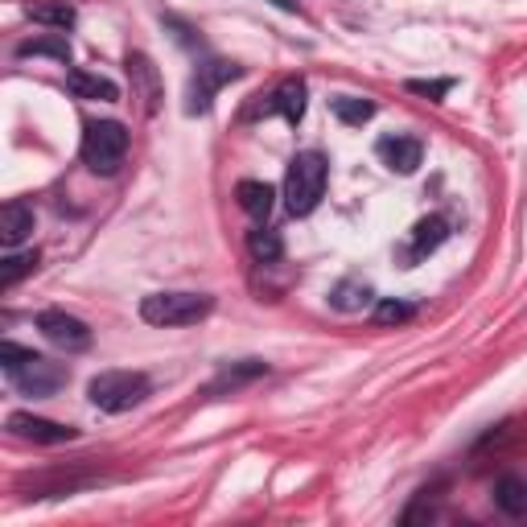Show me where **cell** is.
Listing matches in <instances>:
<instances>
[{
    "label": "cell",
    "mask_w": 527,
    "mask_h": 527,
    "mask_svg": "<svg viewBox=\"0 0 527 527\" xmlns=\"http://www.w3.org/2000/svg\"><path fill=\"white\" fill-rule=\"evenodd\" d=\"M0 367H5L13 388L25 392V396H33V400L54 396L66 383V367L62 363H50V359L33 355V350H25L17 342H0Z\"/></svg>",
    "instance_id": "cell-1"
},
{
    "label": "cell",
    "mask_w": 527,
    "mask_h": 527,
    "mask_svg": "<svg viewBox=\"0 0 527 527\" xmlns=\"http://www.w3.org/2000/svg\"><path fill=\"white\" fill-rule=\"evenodd\" d=\"M326 178H330V165L322 153H297L289 161V173H285V206H289V215H313L326 194Z\"/></svg>",
    "instance_id": "cell-2"
},
{
    "label": "cell",
    "mask_w": 527,
    "mask_h": 527,
    "mask_svg": "<svg viewBox=\"0 0 527 527\" xmlns=\"http://www.w3.org/2000/svg\"><path fill=\"white\" fill-rule=\"evenodd\" d=\"M79 157L91 173H103L112 178L120 173L124 157H128V128L120 120H91L83 128V145H79Z\"/></svg>",
    "instance_id": "cell-3"
},
{
    "label": "cell",
    "mask_w": 527,
    "mask_h": 527,
    "mask_svg": "<svg viewBox=\"0 0 527 527\" xmlns=\"http://www.w3.org/2000/svg\"><path fill=\"white\" fill-rule=\"evenodd\" d=\"M149 396V375L140 371H99L87 383V400L99 412H128Z\"/></svg>",
    "instance_id": "cell-4"
},
{
    "label": "cell",
    "mask_w": 527,
    "mask_h": 527,
    "mask_svg": "<svg viewBox=\"0 0 527 527\" xmlns=\"http://www.w3.org/2000/svg\"><path fill=\"white\" fill-rule=\"evenodd\" d=\"M215 309V297L206 293H153L140 301V318L149 326H194Z\"/></svg>",
    "instance_id": "cell-5"
},
{
    "label": "cell",
    "mask_w": 527,
    "mask_h": 527,
    "mask_svg": "<svg viewBox=\"0 0 527 527\" xmlns=\"http://www.w3.org/2000/svg\"><path fill=\"white\" fill-rule=\"evenodd\" d=\"M243 75V66L227 62V58H202L198 70H194V79H190V95H186V112L190 116H206L210 112V103H215L219 87L235 83Z\"/></svg>",
    "instance_id": "cell-6"
},
{
    "label": "cell",
    "mask_w": 527,
    "mask_h": 527,
    "mask_svg": "<svg viewBox=\"0 0 527 527\" xmlns=\"http://www.w3.org/2000/svg\"><path fill=\"white\" fill-rule=\"evenodd\" d=\"M38 330L46 334V342H54L62 350H87L91 346L87 322H79L75 313H66V309H42L38 313Z\"/></svg>",
    "instance_id": "cell-7"
},
{
    "label": "cell",
    "mask_w": 527,
    "mask_h": 527,
    "mask_svg": "<svg viewBox=\"0 0 527 527\" xmlns=\"http://www.w3.org/2000/svg\"><path fill=\"white\" fill-rule=\"evenodd\" d=\"M449 239V223L441 219V215H429V219H420L416 227H412V235H408V243L400 248V260H404V268H412L416 260H425V256H433L441 243Z\"/></svg>",
    "instance_id": "cell-8"
},
{
    "label": "cell",
    "mask_w": 527,
    "mask_h": 527,
    "mask_svg": "<svg viewBox=\"0 0 527 527\" xmlns=\"http://www.w3.org/2000/svg\"><path fill=\"white\" fill-rule=\"evenodd\" d=\"M9 433L21 441H42V445H62V441H75V429L58 425V420L46 416H33V412H13L9 416Z\"/></svg>",
    "instance_id": "cell-9"
},
{
    "label": "cell",
    "mask_w": 527,
    "mask_h": 527,
    "mask_svg": "<svg viewBox=\"0 0 527 527\" xmlns=\"http://www.w3.org/2000/svg\"><path fill=\"white\" fill-rule=\"evenodd\" d=\"M252 116H285V120L297 128V124L305 120V83H301V79H285Z\"/></svg>",
    "instance_id": "cell-10"
},
{
    "label": "cell",
    "mask_w": 527,
    "mask_h": 527,
    "mask_svg": "<svg viewBox=\"0 0 527 527\" xmlns=\"http://www.w3.org/2000/svg\"><path fill=\"white\" fill-rule=\"evenodd\" d=\"M375 153H379V161L388 165L392 173H416L420 169V157H425V145L420 140H412V136H383L379 145H375Z\"/></svg>",
    "instance_id": "cell-11"
},
{
    "label": "cell",
    "mask_w": 527,
    "mask_h": 527,
    "mask_svg": "<svg viewBox=\"0 0 527 527\" xmlns=\"http://www.w3.org/2000/svg\"><path fill=\"white\" fill-rule=\"evenodd\" d=\"M33 231V210L25 202H5V210H0V243L13 252L17 243H25Z\"/></svg>",
    "instance_id": "cell-12"
},
{
    "label": "cell",
    "mask_w": 527,
    "mask_h": 527,
    "mask_svg": "<svg viewBox=\"0 0 527 527\" xmlns=\"http://www.w3.org/2000/svg\"><path fill=\"white\" fill-rule=\"evenodd\" d=\"M66 87L75 91L79 99H99V103H116L120 99V87L112 79L95 75V70H70L66 75Z\"/></svg>",
    "instance_id": "cell-13"
},
{
    "label": "cell",
    "mask_w": 527,
    "mask_h": 527,
    "mask_svg": "<svg viewBox=\"0 0 527 527\" xmlns=\"http://www.w3.org/2000/svg\"><path fill=\"white\" fill-rule=\"evenodd\" d=\"M235 198H239V206L248 210L252 219H268L272 215V202H276V190L268 182H239Z\"/></svg>",
    "instance_id": "cell-14"
},
{
    "label": "cell",
    "mask_w": 527,
    "mask_h": 527,
    "mask_svg": "<svg viewBox=\"0 0 527 527\" xmlns=\"http://www.w3.org/2000/svg\"><path fill=\"white\" fill-rule=\"evenodd\" d=\"M21 58H54V62H70V42L66 33H46V38H33L17 46Z\"/></svg>",
    "instance_id": "cell-15"
},
{
    "label": "cell",
    "mask_w": 527,
    "mask_h": 527,
    "mask_svg": "<svg viewBox=\"0 0 527 527\" xmlns=\"http://www.w3.org/2000/svg\"><path fill=\"white\" fill-rule=\"evenodd\" d=\"M495 503L507 511V515H527V478H499L495 482Z\"/></svg>",
    "instance_id": "cell-16"
},
{
    "label": "cell",
    "mask_w": 527,
    "mask_h": 527,
    "mask_svg": "<svg viewBox=\"0 0 527 527\" xmlns=\"http://www.w3.org/2000/svg\"><path fill=\"white\" fill-rule=\"evenodd\" d=\"M25 17L38 21V25H50V29H58V33H66L70 25H75V9H70L66 0H50V5H29Z\"/></svg>",
    "instance_id": "cell-17"
},
{
    "label": "cell",
    "mask_w": 527,
    "mask_h": 527,
    "mask_svg": "<svg viewBox=\"0 0 527 527\" xmlns=\"http://www.w3.org/2000/svg\"><path fill=\"white\" fill-rule=\"evenodd\" d=\"M248 248H252V256H256L260 264H276L280 256H285V239H280L276 227H256V231L248 235Z\"/></svg>",
    "instance_id": "cell-18"
},
{
    "label": "cell",
    "mask_w": 527,
    "mask_h": 527,
    "mask_svg": "<svg viewBox=\"0 0 527 527\" xmlns=\"http://www.w3.org/2000/svg\"><path fill=\"white\" fill-rule=\"evenodd\" d=\"M128 75L140 83V91H145V112L157 108V70L145 54H128Z\"/></svg>",
    "instance_id": "cell-19"
},
{
    "label": "cell",
    "mask_w": 527,
    "mask_h": 527,
    "mask_svg": "<svg viewBox=\"0 0 527 527\" xmlns=\"http://www.w3.org/2000/svg\"><path fill=\"white\" fill-rule=\"evenodd\" d=\"M268 371V363H260V359H248V363H239V367H227L215 383H210V396H219V392H227V388H239V383H252V379H260Z\"/></svg>",
    "instance_id": "cell-20"
},
{
    "label": "cell",
    "mask_w": 527,
    "mask_h": 527,
    "mask_svg": "<svg viewBox=\"0 0 527 527\" xmlns=\"http://www.w3.org/2000/svg\"><path fill=\"white\" fill-rule=\"evenodd\" d=\"M371 297H375V293H371V285H363V280H342V285L330 293V305L350 313V309L371 305Z\"/></svg>",
    "instance_id": "cell-21"
},
{
    "label": "cell",
    "mask_w": 527,
    "mask_h": 527,
    "mask_svg": "<svg viewBox=\"0 0 527 527\" xmlns=\"http://www.w3.org/2000/svg\"><path fill=\"white\" fill-rule=\"evenodd\" d=\"M330 108H334V116H338L342 124H367V120L375 116V103H371V99H355V95H338Z\"/></svg>",
    "instance_id": "cell-22"
},
{
    "label": "cell",
    "mask_w": 527,
    "mask_h": 527,
    "mask_svg": "<svg viewBox=\"0 0 527 527\" xmlns=\"http://www.w3.org/2000/svg\"><path fill=\"white\" fill-rule=\"evenodd\" d=\"M33 268H38V252H13V256H5V264H0V289H13L17 280L25 272H33Z\"/></svg>",
    "instance_id": "cell-23"
},
{
    "label": "cell",
    "mask_w": 527,
    "mask_h": 527,
    "mask_svg": "<svg viewBox=\"0 0 527 527\" xmlns=\"http://www.w3.org/2000/svg\"><path fill=\"white\" fill-rule=\"evenodd\" d=\"M412 313H416V309H412L408 301H379V305H375V322H379V326H396V322H408Z\"/></svg>",
    "instance_id": "cell-24"
},
{
    "label": "cell",
    "mask_w": 527,
    "mask_h": 527,
    "mask_svg": "<svg viewBox=\"0 0 527 527\" xmlns=\"http://www.w3.org/2000/svg\"><path fill=\"white\" fill-rule=\"evenodd\" d=\"M412 95H429V99H445L453 91V79H408L404 83Z\"/></svg>",
    "instance_id": "cell-25"
},
{
    "label": "cell",
    "mask_w": 527,
    "mask_h": 527,
    "mask_svg": "<svg viewBox=\"0 0 527 527\" xmlns=\"http://www.w3.org/2000/svg\"><path fill=\"white\" fill-rule=\"evenodd\" d=\"M268 5H276V9H285V13H301V5H297V0H268Z\"/></svg>",
    "instance_id": "cell-26"
}]
</instances>
